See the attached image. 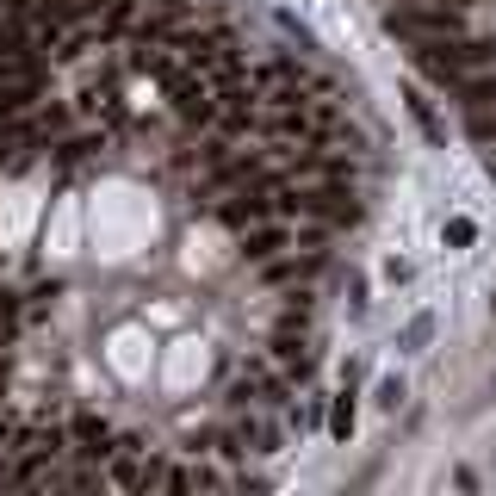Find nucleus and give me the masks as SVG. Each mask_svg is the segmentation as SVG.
Returning <instances> with one entry per match:
<instances>
[{
	"label": "nucleus",
	"instance_id": "nucleus-8",
	"mask_svg": "<svg viewBox=\"0 0 496 496\" xmlns=\"http://www.w3.org/2000/svg\"><path fill=\"white\" fill-rule=\"evenodd\" d=\"M13 441H19V416H6V403H0V453H13Z\"/></svg>",
	"mask_w": 496,
	"mask_h": 496
},
{
	"label": "nucleus",
	"instance_id": "nucleus-1",
	"mask_svg": "<svg viewBox=\"0 0 496 496\" xmlns=\"http://www.w3.org/2000/svg\"><path fill=\"white\" fill-rule=\"evenodd\" d=\"M465 19H471V0H397L385 13V32L410 44H447L465 32Z\"/></svg>",
	"mask_w": 496,
	"mask_h": 496
},
{
	"label": "nucleus",
	"instance_id": "nucleus-3",
	"mask_svg": "<svg viewBox=\"0 0 496 496\" xmlns=\"http://www.w3.org/2000/svg\"><path fill=\"white\" fill-rule=\"evenodd\" d=\"M322 273V248H285V254H273V261H261V280L267 285H304Z\"/></svg>",
	"mask_w": 496,
	"mask_h": 496
},
{
	"label": "nucleus",
	"instance_id": "nucleus-9",
	"mask_svg": "<svg viewBox=\"0 0 496 496\" xmlns=\"http://www.w3.org/2000/svg\"><path fill=\"white\" fill-rule=\"evenodd\" d=\"M379 403H385V410H397V403H403V385H397V379H385V385H379Z\"/></svg>",
	"mask_w": 496,
	"mask_h": 496
},
{
	"label": "nucleus",
	"instance_id": "nucleus-2",
	"mask_svg": "<svg viewBox=\"0 0 496 496\" xmlns=\"http://www.w3.org/2000/svg\"><path fill=\"white\" fill-rule=\"evenodd\" d=\"M13 453H19L25 465H50V460H63V453H69V428H63V422H32V428H19Z\"/></svg>",
	"mask_w": 496,
	"mask_h": 496
},
{
	"label": "nucleus",
	"instance_id": "nucleus-6",
	"mask_svg": "<svg viewBox=\"0 0 496 496\" xmlns=\"http://www.w3.org/2000/svg\"><path fill=\"white\" fill-rule=\"evenodd\" d=\"M94 149H106V131H100V137H94V131H81V137H63V143H50V155H56V162H87Z\"/></svg>",
	"mask_w": 496,
	"mask_h": 496
},
{
	"label": "nucleus",
	"instance_id": "nucleus-7",
	"mask_svg": "<svg viewBox=\"0 0 496 496\" xmlns=\"http://www.w3.org/2000/svg\"><path fill=\"white\" fill-rule=\"evenodd\" d=\"M329 428H335L342 441L354 434V403H348V391H342V403H335V416H329Z\"/></svg>",
	"mask_w": 496,
	"mask_h": 496
},
{
	"label": "nucleus",
	"instance_id": "nucleus-5",
	"mask_svg": "<svg viewBox=\"0 0 496 496\" xmlns=\"http://www.w3.org/2000/svg\"><path fill=\"white\" fill-rule=\"evenodd\" d=\"M69 453H87V460H112V428L106 416H69Z\"/></svg>",
	"mask_w": 496,
	"mask_h": 496
},
{
	"label": "nucleus",
	"instance_id": "nucleus-4",
	"mask_svg": "<svg viewBox=\"0 0 496 496\" xmlns=\"http://www.w3.org/2000/svg\"><path fill=\"white\" fill-rule=\"evenodd\" d=\"M292 248V230H285V217H267V223H248L243 230V261L248 267H261V261H273Z\"/></svg>",
	"mask_w": 496,
	"mask_h": 496
}]
</instances>
